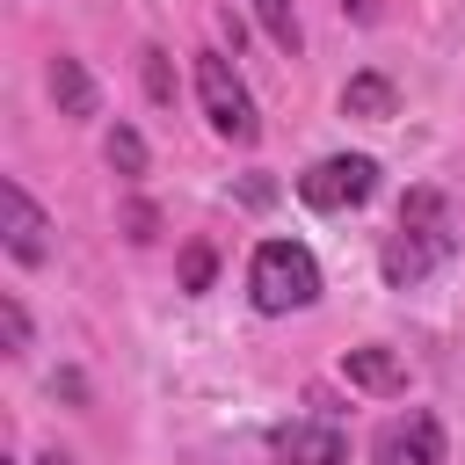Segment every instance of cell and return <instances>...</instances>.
I'll list each match as a JSON object with an SVG mask.
<instances>
[{
    "instance_id": "1",
    "label": "cell",
    "mask_w": 465,
    "mask_h": 465,
    "mask_svg": "<svg viewBox=\"0 0 465 465\" xmlns=\"http://www.w3.org/2000/svg\"><path fill=\"white\" fill-rule=\"evenodd\" d=\"M450 247H458V232H450V203H443L436 189H407V203H400V232L385 240L378 269H385L392 291H414L436 262H450Z\"/></svg>"
},
{
    "instance_id": "2",
    "label": "cell",
    "mask_w": 465,
    "mask_h": 465,
    "mask_svg": "<svg viewBox=\"0 0 465 465\" xmlns=\"http://www.w3.org/2000/svg\"><path fill=\"white\" fill-rule=\"evenodd\" d=\"M247 291L262 312H298L320 298V262L298 247V240H262L254 247V269H247Z\"/></svg>"
},
{
    "instance_id": "3",
    "label": "cell",
    "mask_w": 465,
    "mask_h": 465,
    "mask_svg": "<svg viewBox=\"0 0 465 465\" xmlns=\"http://www.w3.org/2000/svg\"><path fill=\"white\" fill-rule=\"evenodd\" d=\"M196 102H203V116H211L218 138H232V145H254V138H262L254 94H247V80L232 73L225 51H203V58H196Z\"/></svg>"
},
{
    "instance_id": "4",
    "label": "cell",
    "mask_w": 465,
    "mask_h": 465,
    "mask_svg": "<svg viewBox=\"0 0 465 465\" xmlns=\"http://www.w3.org/2000/svg\"><path fill=\"white\" fill-rule=\"evenodd\" d=\"M298 196L312 211H349V203H371L378 196V160L371 153H334V160H312L298 174Z\"/></svg>"
},
{
    "instance_id": "5",
    "label": "cell",
    "mask_w": 465,
    "mask_h": 465,
    "mask_svg": "<svg viewBox=\"0 0 465 465\" xmlns=\"http://www.w3.org/2000/svg\"><path fill=\"white\" fill-rule=\"evenodd\" d=\"M371 465H443V421L421 414V407L385 421L378 443H371Z\"/></svg>"
},
{
    "instance_id": "6",
    "label": "cell",
    "mask_w": 465,
    "mask_h": 465,
    "mask_svg": "<svg viewBox=\"0 0 465 465\" xmlns=\"http://www.w3.org/2000/svg\"><path fill=\"white\" fill-rule=\"evenodd\" d=\"M269 458L276 465H341L349 458V436L334 421H276L269 429Z\"/></svg>"
},
{
    "instance_id": "7",
    "label": "cell",
    "mask_w": 465,
    "mask_h": 465,
    "mask_svg": "<svg viewBox=\"0 0 465 465\" xmlns=\"http://www.w3.org/2000/svg\"><path fill=\"white\" fill-rule=\"evenodd\" d=\"M0 232H7V254H15L22 269H36V262L51 254V225H44V211L29 203L22 182H0Z\"/></svg>"
},
{
    "instance_id": "8",
    "label": "cell",
    "mask_w": 465,
    "mask_h": 465,
    "mask_svg": "<svg viewBox=\"0 0 465 465\" xmlns=\"http://www.w3.org/2000/svg\"><path fill=\"white\" fill-rule=\"evenodd\" d=\"M341 378H349L356 392H400V385H407V363H400L392 349L363 341V349H349V356H341Z\"/></svg>"
},
{
    "instance_id": "9",
    "label": "cell",
    "mask_w": 465,
    "mask_h": 465,
    "mask_svg": "<svg viewBox=\"0 0 465 465\" xmlns=\"http://www.w3.org/2000/svg\"><path fill=\"white\" fill-rule=\"evenodd\" d=\"M51 102H58V116H94V80H87V65L80 58H51Z\"/></svg>"
},
{
    "instance_id": "10",
    "label": "cell",
    "mask_w": 465,
    "mask_h": 465,
    "mask_svg": "<svg viewBox=\"0 0 465 465\" xmlns=\"http://www.w3.org/2000/svg\"><path fill=\"white\" fill-rule=\"evenodd\" d=\"M341 109H349V116H371V124L392 116V80H385V73H356V80L341 87Z\"/></svg>"
},
{
    "instance_id": "11",
    "label": "cell",
    "mask_w": 465,
    "mask_h": 465,
    "mask_svg": "<svg viewBox=\"0 0 465 465\" xmlns=\"http://www.w3.org/2000/svg\"><path fill=\"white\" fill-rule=\"evenodd\" d=\"M254 22H262L283 51H298V44H305V29H298V7H291V0H254Z\"/></svg>"
},
{
    "instance_id": "12",
    "label": "cell",
    "mask_w": 465,
    "mask_h": 465,
    "mask_svg": "<svg viewBox=\"0 0 465 465\" xmlns=\"http://www.w3.org/2000/svg\"><path fill=\"white\" fill-rule=\"evenodd\" d=\"M109 167H116V174H145V138H138L131 124L109 131Z\"/></svg>"
},
{
    "instance_id": "13",
    "label": "cell",
    "mask_w": 465,
    "mask_h": 465,
    "mask_svg": "<svg viewBox=\"0 0 465 465\" xmlns=\"http://www.w3.org/2000/svg\"><path fill=\"white\" fill-rule=\"evenodd\" d=\"M174 276H182V291H211V276H218V254H211L203 240H189V247H182V269H174Z\"/></svg>"
},
{
    "instance_id": "14",
    "label": "cell",
    "mask_w": 465,
    "mask_h": 465,
    "mask_svg": "<svg viewBox=\"0 0 465 465\" xmlns=\"http://www.w3.org/2000/svg\"><path fill=\"white\" fill-rule=\"evenodd\" d=\"M138 73H145V94H153V102H174V65H167V51L145 44V51H138Z\"/></svg>"
},
{
    "instance_id": "15",
    "label": "cell",
    "mask_w": 465,
    "mask_h": 465,
    "mask_svg": "<svg viewBox=\"0 0 465 465\" xmlns=\"http://www.w3.org/2000/svg\"><path fill=\"white\" fill-rule=\"evenodd\" d=\"M0 334H7V356L29 349V312H22V298H0Z\"/></svg>"
},
{
    "instance_id": "16",
    "label": "cell",
    "mask_w": 465,
    "mask_h": 465,
    "mask_svg": "<svg viewBox=\"0 0 465 465\" xmlns=\"http://www.w3.org/2000/svg\"><path fill=\"white\" fill-rule=\"evenodd\" d=\"M124 225H131V240H153V211H145V203H131V211H124Z\"/></svg>"
},
{
    "instance_id": "17",
    "label": "cell",
    "mask_w": 465,
    "mask_h": 465,
    "mask_svg": "<svg viewBox=\"0 0 465 465\" xmlns=\"http://www.w3.org/2000/svg\"><path fill=\"white\" fill-rule=\"evenodd\" d=\"M341 15H356V22H371V15H378V0H341Z\"/></svg>"
},
{
    "instance_id": "18",
    "label": "cell",
    "mask_w": 465,
    "mask_h": 465,
    "mask_svg": "<svg viewBox=\"0 0 465 465\" xmlns=\"http://www.w3.org/2000/svg\"><path fill=\"white\" fill-rule=\"evenodd\" d=\"M36 465H73V458H58V450H51V458H36Z\"/></svg>"
}]
</instances>
